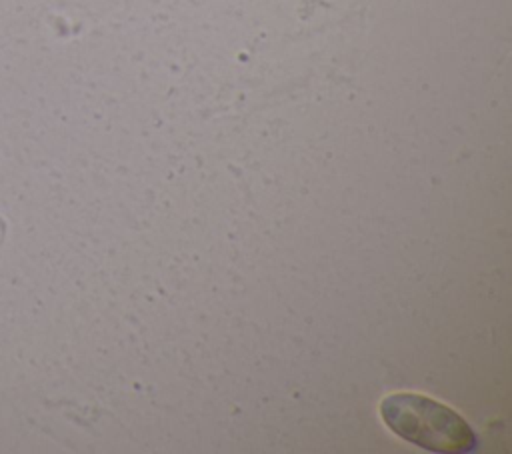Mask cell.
Segmentation results:
<instances>
[{
	"instance_id": "6da1fadb",
	"label": "cell",
	"mask_w": 512,
	"mask_h": 454,
	"mask_svg": "<svg viewBox=\"0 0 512 454\" xmlns=\"http://www.w3.org/2000/svg\"><path fill=\"white\" fill-rule=\"evenodd\" d=\"M380 414L394 434L430 452L468 454L478 446L474 430L462 416L420 394H390L382 400Z\"/></svg>"
}]
</instances>
